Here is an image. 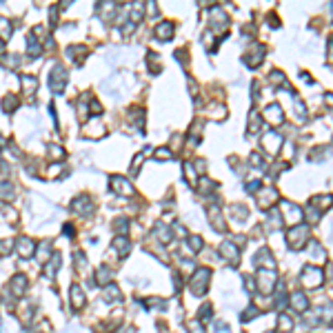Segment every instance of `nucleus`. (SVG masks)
<instances>
[{
	"label": "nucleus",
	"mask_w": 333,
	"mask_h": 333,
	"mask_svg": "<svg viewBox=\"0 0 333 333\" xmlns=\"http://www.w3.org/2000/svg\"><path fill=\"white\" fill-rule=\"evenodd\" d=\"M67 69L60 65V62H56V65L51 67V74H49V87H51L53 93H62L65 91V84H67Z\"/></svg>",
	"instance_id": "1"
},
{
	"label": "nucleus",
	"mask_w": 333,
	"mask_h": 333,
	"mask_svg": "<svg viewBox=\"0 0 333 333\" xmlns=\"http://www.w3.org/2000/svg\"><path fill=\"white\" fill-rule=\"evenodd\" d=\"M209 278H211V271L209 269H198L195 271L193 278H191V291H193V296H202V293L207 291Z\"/></svg>",
	"instance_id": "2"
},
{
	"label": "nucleus",
	"mask_w": 333,
	"mask_h": 333,
	"mask_svg": "<svg viewBox=\"0 0 333 333\" xmlns=\"http://www.w3.org/2000/svg\"><path fill=\"white\" fill-rule=\"evenodd\" d=\"M16 251H18V256H20V258H29V256H34V251H36V242L29 238V235H20V238L16 240Z\"/></svg>",
	"instance_id": "3"
},
{
	"label": "nucleus",
	"mask_w": 333,
	"mask_h": 333,
	"mask_svg": "<svg viewBox=\"0 0 333 333\" xmlns=\"http://www.w3.org/2000/svg\"><path fill=\"white\" fill-rule=\"evenodd\" d=\"M71 211L80 213V216H89V213L93 211V202L87 195H80V198H75L74 202H71Z\"/></svg>",
	"instance_id": "4"
},
{
	"label": "nucleus",
	"mask_w": 333,
	"mask_h": 333,
	"mask_svg": "<svg viewBox=\"0 0 333 333\" xmlns=\"http://www.w3.org/2000/svg\"><path fill=\"white\" fill-rule=\"evenodd\" d=\"M69 300H71V304H74L75 311L82 309V306L87 304V297H84L82 287H78V284H71V289H69Z\"/></svg>",
	"instance_id": "5"
},
{
	"label": "nucleus",
	"mask_w": 333,
	"mask_h": 333,
	"mask_svg": "<svg viewBox=\"0 0 333 333\" xmlns=\"http://www.w3.org/2000/svg\"><path fill=\"white\" fill-rule=\"evenodd\" d=\"M109 186H111V191H115V193H120V195H131L133 193V186L129 185L124 178H120V176H113L111 178V182H109Z\"/></svg>",
	"instance_id": "6"
},
{
	"label": "nucleus",
	"mask_w": 333,
	"mask_h": 333,
	"mask_svg": "<svg viewBox=\"0 0 333 333\" xmlns=\"http://www.w3.org/2000/svg\"><path fill=\"white\" fill-rule=\"evenodd\" d=\"M302 280H304L306 287H318L322 282V271L313 269V266H306V271L302 273Z\"/></svg>",
	"instance_id": "7"
},
{
	"label": "nucleus",
	"mask_w": 333,
	"mask_h": 333,
	"mask_svg": "<svg viewBox=\"0 0 333 333\" xmlns=\"http://www.w3.org/2000/svg\"><path fill=\"white\" fill-rule=\"evenodd\" d=\"M111 249H113L118 256H129V249H131V242H129L124 235H115V240L111 242Z\"/></svg>",
	"instance_id": "8"
},
{
	"label": "nucleus",
	"mask_w": 333,
	"mask_h": 333,
	"mask_svg": "<svg viewBox=\"0 0 333 333\" xmlns=\"http://www.w3.org/2000/svg\"><path fill=\"white\" fill-rule=\"evenodd\" d=\"M84 56H87V47H84V44H74V47L67 49V58L74 60L75 65H80V62L84 60Z\"/></svg>",
	"instance_id": "9"
},
{
	"label": "nucleus",
	"mask_w": 333,
	"mask_h": 333,
	"mask_svg": "<svg viewBox=\"0 0 333 333\" xmlns=\"http://www.w3.org/2000/svg\"><path fill=\"white\" fill-rule=\"evenodd\" d=\"M102 297H105L107 304H111V302H120V300H122V293H120V289L115 287V284L109 282L105 287V291H102Z\"/></svg>",
	"instance_id": "10"
},
{
	"label": "nucleus",
	"mask_w": 333,
	"mask_h": 333,
	"mask_svg": "<svg viewBox=\"0 0 333 333\" xmlns=\"http://www.w3.org/2000/svg\"><path fill=\"white\" fill-rule=\"evenodd\" d=\"M25 291H27V275L25 273H18L16 278L11 280V293L13 296H25Z\"/></svg>",
	"instance_id": "11"
},
{
	"label": "nucleus",
	"mask_w": 333,
	"mask_h": 333,
	"mask_svg": "<svg viewBox=\"0 0 333 333\" xmlns=\"http://www.w3.org/2000/svg\"><path fill=\"white\" fill-rule=\"evenodd\" d=\"M20 82H22V91L27 93V96H31V93L38 89V80H36V75H20Z\"/></svg>",
	"instance_id": "12"
},
{
	"label": "nucleus",
	"mask_w": 333,
	"mask_h": 333,
	"mask_svg": "<svg viewBox=\"0 0 333 333\" xmlns=\"http://www.w3.org/2000/svg\"><path fill=\"white\" fill-rule=\"evenodd\" d=\"M275 282V271L271 269L269 271V275H266V271H260V289L262 291H271V284Z\"/></svg>",
	"instance_id": "13"
},
{
	"label": "nucleus",
	"mask_w": 333,
	"mask_h": 333,
	"mask_svg": "<svg viewBox=\"0 0 333 333\" xmlns=\"http://www.w3.org/2000/svg\"><path fill=\"white\" fill-rule=\"evenodd\" d=\"M155 34H158V38L169 40V38L173 36V22H169V20L160 22V25H158V29H155Z\"/></svg>",
	"instance_id": "14"
},
{
	"label": "nucleus",
	"mask_w": 333,
	"mask_h": 333,
	"mask_svg": "<svg viewBox=\"0 0 333 333\" xmlns=\"http://www.w3.org/2000/svg\"><path fill=\"white\" fill-rule=\"evenodd\" d=\"M220 251H222V256H224L226 260H231L233 264L238 262V251H235V247H233L231 242H224V244H222V247H220Z\"/></svg>",
	"instance_id": "15"
},
{
	"label": "nucleus",
	"mask_w": 333,
	"mask_h": 333,
	"mask_svg": "<svg viewBox=\"0 0 333 333\" xmlns=\"http://www.w3.org/2000/svg\"><path fill=\"white\" fill-rule=\"evenodd\" d=\"M109 280H111V271L107 269V266H100V269L96 271V282H98V287H107V284H109Z\"/></svg>",
	"instance_id": "16"
},
{
	"label": "nucleus",
	"mask_w": 333,
	"mask_h": 333,
	"mask_svg": "<svg viewBox=\"0 0 333 333\" xmlns=\"http://www.w3.org/2000/svg\"><path fill=\"white\" fill-rule=\"evenodd\" d=\"M58 269H60V253H53L51 262H49V266H47V278H56Z\"/></svg>",
	"instance_id": "17"
},
{
	"label": "nucleus",
	"mask_w": 333,
	"mask_h": 333,
	"mask_svg": "<svg viewBox=\"0 0 333 333\" xmlns=\"http://www.w3.org/2000/svg\"><path fill=\"white\" fill-rule=\"evenodd\" d=\"M27 51H29L31 58H38L40 56V42L34 38V36H29V40H27Z\"/></svg>",
	"instance_id": "18"
},
{
	"label": "nucleus",
	"mask_w": 333,
	"mask_h": 333,
	"mask_svg": "<svg viewBox=\"0 0 333 333\" xmlns=\"http://www.w3.org/2000/svg\"><path fill=\"white\" fill-rule=\"evenodd\" d=\"M9 36H11V22L7 18H0V38L9 40Z\"/></svg>",
	"instance_id": "19"
},
{
	"label": "nucleus",
	"mask_w": 333,
	"mask_h": 333,
	"mask_svg": "<svg viewBox=\"0 0 333 333\" xmlns=\"http://www.w3.org/2000/svg\"><path fill=\"white\" fill-rule=\"evenodd\" d=\"M0 198L2 200H13V186L9 182H2L0 185Z\"/></svg>",
	"instance_id": "20"
},
{
	"label": "nucleus",
	"mask_w": 333,
	"mask_h": 333,
	"mask_svg": "<svg viewBox=\"0 0 333 333\" xmlns=\"http://www.w3.org/2000/svg\"><path fill=\"white\" fill-rule=\"evenodd\" d=\"M293 306H296L297 311H304V309H306V297L302 296L300 291H297V293H293Z\"/></svg>",
	"instance_id": "21"
},
{
	"label": "nucleus",
	"mask_w": 333,
	"mask_h": 333,
	"mask_svg": "<svg viewBox=\"0 0 333 333\" xmlns=\"http://www.w3.org/2000/svg\"><path fill=\"white\" fill-rule=\"evenodd\" d=\"M18 102V98L13 96V93H9V96H4V100H2V107H4V111H7V113H11L13 111V105H16Z\"/></svg>",
	"instance_id": "22"
},
{
	"label": "nucleus",
	"mask_w": 333,
	"mask_h": 333,
	"mask_svg": "<svg viewBox=\"0 0 333 333\" xmlns=\"http://www.w3.org/2000/svg\"><path fill=\"white\" fill-rule=\"evenodd\" d=\"M113 226H115V231H118V235H122V233H127L129 220H127V218H118V220L113 222Z\"/></svg>",
	"instance_id": "23"
},
{
	"label": "nucleus",
	"mask_w": 333,
	"mask_h": 333,
	"mask_svg": "<svg viewBox=\"0 0 333 333\" xmlns=\"http://www.w3.org/2000/svg\"><path fill=\"white\" fill-rule=\"evenodd\" d=\"M47 256H49V242H42V244H40L38 260H40V262H44V260H47Z\"/></svg>",
	"instance_id": "24"
},
{
	"label": "nucleus",
	"mask_w": 333,
	"mask_h": 333,
	"mask_svg": "<svg viewBox=\"0 0 333 333\" xmlns=\"http://www.w3.org/2000/svg\"><path fill=\"white\" fill-rule=\"evenodd\" d=\"M280 329H282V331H291V329H293L291 320H289L287 315H280Z\"/></svg>",
	"instance_id": "25"
},
{
	"label": "nucleus",
	"mask_w": 333,
	"mask_h": 333,
	"mask_svg": "<svg viewBox=\"0 0 333 333\" xmlns=\"http://www.w3.org/2000/svg\"><path fill=\"white\" fill-rule=\"evenodd\" d=\"M49 153H51L53 158H58V160H60L62 155H65V151H62V149H60V147H58V145H51V147H49Z\"/></svg>",
	"instance_id": "26"
},
{
	"label": "nucleus",
	"mask_w": 333,
	"mask_h": 333,
	"mask_svg": "<svg viewBox=\"0 0 333 333\" xmlns=\"http://www.w3.org/2000/svg\"><path fill=\"white\" fill-rule=\"evenodd\" d=\"M75 262H78V271H84V269H87V260H84V256H82V253H75Z\"/></svg>",
	"instance_id": "27"
},
{
	"label": "nucleus",
	"mask_w": 333,
	"mask_h": 333,
	"mask_svg": "<svg viewBox=\"0 0 333 333\" xmlns=\"http://www.w3.org/2000/svg\"><path fill=\"white\" fill-rule=\"evenodd\" d=\"M189 331L191 333H204V329H202V324H200L198 320H193V322H189Z\"/></svg>",
	"instance_id": "28"
},
{
	"label": "nucleus",
	"mask_w": 333,
	"mask_h": 333,
	"mask_svg": "<svg viewBox=\"0 0 333 333\" xmlns=\"http://www.w3.org/2000/svg\"><path fill=\"white\" fill-rule=\"evenodd\" d=\"M189 244L195 249V251H198V249L202 247V238H200V235H193V238H189Z\"/></svg>",
	"instance_id": "29"
},
{
	"label": "nucleus",
	"mask_w": 333,
	"mask_h": 333,
	"mask_svg": "<svg viewBox=\"0 0 333 333\" xmlns=\"http://www.w3.org/2000/svg\"><path fill=\"white\" fill-rule=\"evenodd\" d=\"M91 111H93L96 115L102 113V107H100V102H98V100H91Z\"/></svg>",
	"instance_id": "30"
},
{
	"label": "nucleus",
	"mask_w": 333,
	"mask_h": 333,
	"mask_svg": "<svg viewBox=\"0 0 333 333\" xmlns=\"http://www.w3.org/2000/svg\"><path fill=\"white\" fill-rule=\"evenodd\" d=\"M155 155H158V158H169V155H171V151H169V149H158V151H155Z\"/></svg>",
	"instance_id": "31"
},
{
	"label": "nucleus",
	"mask_w": 333,
	"mask_h": 333,
	"mask_svg": "<svg viewBox=\"0 0 333 333\" xmlns=\"http://www.w3.org/2000/svg\"><path fill=\"white\" fill-rule=\"evenodd\" d=\"M65 235H74V226L65 224Z\"/></svg>",
	"instance_id": "32"
},
{
	"label": "nucleus",
	"mask_w": 333,
	"mask_h": 333,
	"mask_svg": "<svg viewBox=\"0 0 333 333\" xmlns=\"http://www.w3.org/2000/svg\"><path fill=\"white\" fill-rule=\"evenodd\" d=\"M329 58L333 60V40H331V44H329Z\"/></svg>",
	"instance_id": "33"
}]
</instances>
